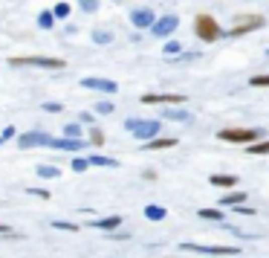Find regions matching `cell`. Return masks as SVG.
I'll use <instances>...</instances> for the list:
<instances>
[{
	"label": "cell",
	"instance_id": "6da1fadb",
	"mask_svg": "<svg viewBox=\"0 0 269 258\" xmlns=\"http://www.w3.org/2000/svg\"><path fill=\"white\" fill-rule=\"evenodd\" d=\"M125 128L136 137V140H142V142H151V140H156L159 137V119H139V116H128L125 119Z\"/></svg>",
	"mask_w": 269,
	"mask_h": 258
},
{
	"label": "cell",
	"instance_id": "d4e9b609",
	"mask_svg": "<svg viewBox=\"0 0 269 258\" xmlns=\"http://www.w3.org/2000/svg\"><path fill=\"white\" fill-rule=\"evenodd\" d=\"M93 41H96V44H113V35H110L107 29H96V32H93Z\"/></svg>",
	"mask_w": 269,
	"mask_h": 258
},
{
	"label": "cell",
	"instance_id": "ac0fdd59",
	"mask_svg": "<svg viewBox=\"0 0 269 258\" xmlns=\"http://www.w3.org/2000/svg\"><path fill=\"white\" fill-rule=\"evenodd\" d=\"M64 140H84V131L78 122H70V125H64Z\"/></svg>",
	"mask_w": 269,
	"mask_h": 258
},
{
	"label": "cell",
	"instance_id": "277c9868",
	"mask_svg": "<svg viewBox=\"0 0 269 258\" xmlns=\"http://www.w3.org/2000/svg\"><path fill=\"white\" fill-rule=\"evenodd\" d=\"M263 24H266L263 15H237V18H234V26L229 29V35L232 38L246 35V32H252V29H260Z\"/></svg>",
	"mask_w": 269,
	"mask_h": 258
},
{
	"label": "cell",
	"instance_id": "5bb4252c",
	"mask_svg": "<svg viewBox=\"0 0 269 258\" xmlns=\"http://www.w3.org/2000/svg\"><path fill=\"white\" fill-rule=\"evenodd\" d=\"M176 140L174 137H156V140L145 142V151H162V148H174Z\"/></svg>",
	"mask_w": 269,
	"mask_h": 258
},
{
	"label": "cell",
	"instance_id": "e575fe53",
	"mask_svg": "<svg viewBox=\"0 0 269 258\" xmlns=\"http://www.w3.org/2000/svg\"><path fill=\"white\" fill-rule=\"evenodd\" d=\"M44 110H49V113H61V110H64V105H58V102H47V105H44Z\"/></svg>",
	"mask_w": 269,
	"mask_h": 258
},
{
	"label": "cell",
	"instance_id": "8d00e7d4",
	"mask_svg": "<svg viewBox=\"0 0 269 258\" xmlns=\"http://www.w3.org/2000/svg\"><path fill=\"white\" fill-rule=\"evenodd\" d=\"M32 198H49V191H44V188H26Z\"/></svg>",
	"mask_w": 269,
	"mask_h": 258
},
{
	"label": "cell",
	"instance_id": "836d02e7",
	"mask_svg": "<svg viewBox=\"0 0 269 258\" xmlns=\"http://www.w3.org/2000/svg\"><path fill=\"white\" fill-rule=\"evenodd\" d=\"M96 9H99L96 0H81V12H96Z\"/></svg>",
	"mask_w": 269,
	"mask_h": 258
},
{
	"label": "cell",
	"instance_id": "d6986e66",
	"mask_svg": "<svg viewBox=\"0 0 269 258\" xmlns=\"http://www.w3.org/2000/svg\"><path fill=\"white\" fill-rule=\"evenodd\" d=\"M35 174L44 177V180H52V177H61V168H58V165H38Z\"/></svg>",
	"mask_w": 269,
	"mask_h": 258
},
{
	"label": "cell",
	"instance_id": "8992f818",
	"mask_svg": "<svg viewBox=\"0 0 269 258\" xmlns=\"http://www.w3.org/2000/svg\"><path fill=\"white\" fill-rule=\"evenodd\" d=\"M176 26H180V18L176 15H159L156 21H153V26H151V35L153 38H168V35H174L176 32Z\"/></svg>",
	"mask_w": 269,
	"mask_h": 258
},
{
	"label": "cell",
	"instance_id": "4fadbf2b",
	"mask_svg": "<svg viewBox=\"0 0 269 258\" xmlns=\"http://www.w3.org/2000/svg\"><path fill=\"white\" fill-rule=\"evenodd\" d=\"M52 148H58V151H84V140H49Z\"/></svg>",
	"mask_w": 269,
	"mask_h": 258
},
{
	"label": "cell",
	"instance_id": "44dd1931",
	"mask_svg": "<svg viewBox=\"0 0 269 258\" xmlns=\"http://www.w3.org/2000/svg\"><path fill=\"white\" fill-rule=\"evenodd\" d=\"M234 183H237V180H234L232 174H211V186H234Z\"/></svg>",
	"mask_w": 269,
	"mask_h": 258
},
{
	"label": "cell",
	"instance_id": "5b68a950",
	"mask_svg": "<svg viewBox=\"0 0 269 258\" xmlns=\"http://www.w3.org/2000/svg\"><path fill=\"white\" fill-rule=\"evenodd\" d=\"M12 67H47V70H64V58H44V55H26V58H9Z\"/></svg>",
	"mask_w": 269,
	"mask_h": 258
},
{
	"label": "cell",
	"instance_id": "603a6c76",
	"mask_svg": "<svg viewBox=\"0 0 269 258\" xmlns=\"http://www.w3.org/2000/svg\"><path fill=\"white\" fill-rule=\"evenodd\" d=\"M70 12H72V6H70V3H58V6H55V9H52L49 15H52V18H61V21H64V18H67Z\"/></svg>",
	"mask_w": 269,
	"mask_h": 258
},
{
	"label": "cell",
	"instance_id": "4dcf8cb0",
	"mask_svg": "<svg viewBox=\"0 0 269 258\" xmlns=\"http://www.w3.org/2000/svg\"><path fill=\"white\" fill-rule=\"evenodd\" d=\"M90 142H93V145H105V134H102V128L90 131Z\"/></svg>",
	"mask_w": 269,
	"mask_h": 258
},
{
	"label": "cell",
	"instance_id": "2e32d148",
	"mask_svg": "<svg viewBox=\"0 0 269 258\" xmlns=\"http://www.w3.org/2000/svg\"><path fill=\"white\" fill-rule=\"evenodd\" d=\"M87 163H90V165H102V168H116V165H119L113 157H105V154H93Z\"/></svg>",
	"mask_w": 269,
	"mask_h": 258
},
{
	"label": "cell",
	"instance_id": "ffe728a7",
	"mask_svg": "<svg viewBox=\"0 0 269 258\" xmlns=\"http://www.w3.org/2000/svg\"><path fill=\"white\" fill-rule=\"evenodd\" d=\"M165 215H168V212L162 209V206H145V218H148V221H165Z\"/></svg>",
	"mask_w": 269,
	"mask_h": 258
},
{
	"label": "cell",
	"instance_id": "484cf974",
	"mask_svg": "<svg viewBox=\"0 0 269 258\" xmlns=\"http://www.w3.org/2000/svg\"><path fill=\"white\" fill-rule=\"evenodd\" d=\"M52 24H55V18H52L49 12H41V15H38V26H41V29H52Z\"/></svg>",
	"mask_w": 269,
	"mask_h": 258
},
{
	"label": "cell",
	"instance_id": "52a82bcc",
	"mask_svg": "<svg viewBox=\"0 0 269 258\" xmlns=\"http://www.w3.org/2000/svg\"><path fill=\"white\" fill-rule=\"evenodd\" d=\"M49 134H44V131H26V134H21L18 137V148H24V151H29V148H41V145H49Z\"/></svg>",
	"mask_w": 269,
	"mask_h": 258
},
{
	"label": "cell",
	"instance_id": "f546056e",
	"mask_svg": "<svg viewBox=\"0 0 269 258\" xmlns=\"http://www.w3.org/2000/svg\"><path fill=\"white\" fill-rule=\"evenodd\" d=\"M55 229H67V232H78V223H70V221H52Z\"/></svg>",
	"mask_w": 269,
	"mask_h": 258
},
{
	"label": "cell",
	"instance_id": "30bf717a",
	"mask_svg": "<svg viewBox=\"0 0 269 258\" xmlns=\"http://www.w3.org/2000/svg\"><path fill=\"white\" fill-rule=\"evenodd\" d=\"M153 21H156V12L148 9V6H139V9L130 12V24L136 26V29H151Z\"/></svg>",
	"mask_w": 269,
	"mask_h": 258
},
{
	"label": "cell",
	"instance_id": "4316f807",
	"mask_svg": "<svg viewBox=\"0 0 269 258\" xmlns=\"http://www.w3.org/2000/svg\"><path fill=\"white\" fill-rule=\"evenodd\" d=\"M180 52H183L180 41H165V55H180Z\"/></svg>",
	"mask_w": 269,
	"mask_h": 258
},
{
	"label": "cell",
	"instance_id": "7a4b0ae2",
	"mask_svg": "<svg viewBox=\"0 0 269 258\" xmlns=\"http://www.w3.org/2000/svg\"><path fill=\"white\" fill-rule=\"evenodd\" d=\"M194 32H197V38L200 41H206V44H211V41H217V38L223 35L217 18L209 15V12H200L197 18H194Z\"/></svg>",
	"mask_w": 269,
	"mask_h": 258
},
{
	"label": "cell",
	"instance_id": "8fae6325",
	"mask_svg": "<svg viewBox=\"0 0 269 258\" xmlns=\"http://www.w3.org/2000/svg\"><path fill=\"white\" fill-rule=\"evenodd\" d=\"M81 87H87V90H102V93H116L119 84L110 82V79H96V76H90V79H81Z\"/></svg>",
	"mask_w": 269,
	"mask_h": 258
},
{
	"label": "cell",
	"instance_id": "f1b7e54d",
	"mask_svg": "<svg viewBox=\"0 0 269 258\" xmlns=\"http://www.w3.org/2000/svg\"><path fill=\"white\" fill-rule=\"evenodd\" d=\"M87 168H90L87 157H75V160H72V171H78V174H81V171H87Z\"/></svg>",
	"mask_w": 269,
	"mask_h": 258
},
{
	"label": "cell",
	"instance_id": "7c38bea8",
	"mask_svg": "<svg viewBox=\"0 0 269 258\" xmlns=\"http://www.w3.org/2000/svg\"><path fill=\"white\" fill-rule=\"evenodd\" d=\"M162 119H174V122H194V113L186 110V107H165L162 110Z\"/></svg>",
	"mask_w": 269,
	"mask_h": 258
},
{
	"label": "cell",
	"instance_id": "1f68e13d",
	"mask_svg": "<svg viewBox=\"0 0 269 258\" xmlns=\"http://www.w3.org/2000/svg\"><path fill=\"white\" fill-rule=\"evenodd\" d=\"M15 137V125H9V128H3V134H0V145H6V142Z\"/></svg>",
	"mask_w": 269,
	"mask_h": 258
},
{
	"label": "cell",
	"instance_id": "ba28073f",
	"mask_svg": "<svg viewBox=\"0 0 269 258\" xmlns=\"http://www.w3.org/2000/svg\"><path fill=\"white\" fill-rule=\"evenodd\" d=\"M145 105H186L183 93H145L142 96Z\"/></svg>",
	"mask_w": 269,
	"mask_h": 258
},
{
	"label": "cell",
	"instance_id": "e0dca14e",
	"mask_svg": "<svg viewBox=\"0 0 269 258\" xmlns=\"http://www.w3.org/2000/svg\"><path fill=\"white\" fill-rule=\"evenodd\" d=\"M243 203H246V191H234V195L220 198V206H243Z\"/></svg>",
	"mask_w": 269,
	"mask_h": 258
},
{
	"label": "cell",
	"instance_id": "d6a6232c",
	"mask_svg": "<svg viewBox=\"0 0 269 258\" xmlns=\"http://www.w3.org/2000/svg\"><path fill=\"white\" fill-rule=\"evenodd\" d=\"M249 84H252V87H266V84H269V76H255Z\"/></svg>",
	"mask_w": 269,
	"mask_h": 258
},
{
	"label": "cell",
	"instance_id": "74e56055",
	"mask_svg": "<svg viewBox=\"0 0 269 258\" xmlns=\"http://www.w3.org/2000/svg\"><path fill=\"white\" fill-rule=\"evenodd\" d=\"M78 119H81V122H93V113H87V110H81V113H78Z\"/></svg>",
	"mask_w": 269,
	"mask_h": 258
},
{
	"label": "cell",
	"instance_id": "7402d4cb",
	"mask_svg": "<svg viewBox=\"0 0 269 258\" xmlns=\"http://www.w3.org/2000/svg\"><path fill=\"white\" fill-rule=\"evenodd\" d=\"M246 151H249V154H266L269 151V142L266 140H257V142H252V145H246Z\"/></svg>",
	"mask_w": 269,
	"mask_h": 258
},
{
	"label": "cell",
	"instance_id": "f35d334b",
	"mask_svg": "<svg viewBox=\"0 0 269 258\" xmlns=\"http://www.w3.org/2000/svg\"><path fill=\"white\" fill-rule=\"evenodd\" d=\"M0 235H15L12 226H6V223H0Z\"/></svg>",
	"mask_w": 269,
	"mask_h": 258
},
{
	"label": "cell",
	"instance_id": "9a60e30c",
	"mask_svg": "<svg viewBox=\"0 0 269 258\" xmlns=\"http://www.w3.org/2000/svg\"><path fill=\"white\" fill-rule=\"evenodd\" d=\"M119 223H122V218H119V215H113V218H102V221H90V226H96V229H107V232H113V229H119Z\"/></svg>",
	"mask_w": 269,
	"mask_h": 258
},
{
	"label": "cell",
	"instance_id": "d590c367",
	"mask_svg": "<svg viewBox=\"0 0 269 258\" xmlns=\"http://www.w3.org/2000/svg\"><path fill=\"white\" fill-rule=\"evenodd\" d=\"M234 212H237V215H255V209H252V206H234Z\"/></svg>",
	"mask_w": 269,
	"mask_h": 258
},
{
	"label": "cell",
	"instance_id": "3957f363",
	"mask_svg": "<svg viewBox=\"0 0 269 258\" xmlns=\"http://www.w3.org/2000/svg\"><path fill=\"white\" fill-rule=\"evenodd\" d=\"M217 140H223V142H243V145H252V142L263 140V131H257V128H223V131H217Z\"/></svg>",
	"mask_w": 269,
	"mask_h": 258
},
{
	"label": "cell",
	"instance_id": "cb8c5ba5",
	"mask_svg": "<svg viewBox=\"0 0 269 258\" xmlns=\"http://www.w3.org/2000/svg\"><path fill=\"white\" fill-rule=\"evenodd\" d=\"M200 218L203 221H223V212L220 209H200Z\"/></svg>",
	"mask_w": 269,
	"mask_h": 258
},
{
	"label": "cell",
	"instance_id": "9c48e42d",
	"mask_svg": "<svg viewBox=\"0 0 269 258\" xmlns=\"http://www.w3.org/2000/svg\"><path fill=\"white\" fill-rule=\"evenodd\" d=\"M188 252H206V255H237V246H206V244H183Z\"/></svg>",
	"mask_w": 269,
	"mask_h": 258
},
{
	"label": "cell",
	"instance_id": "83f0119b",
	"mask_svg": "<svg viewBox=\"0 0 269 258\" xmlns=\"http://www.w3.org/2000/svg\"><path fill=\"white\" fill-rule=\"evenodd\" d=\"M113 110H116V105H113V102H96V113H102V116H110V113H113Z\"/></svg>",
	"mask_w": 269,
	"mask_h": 258
}]
</instances>
